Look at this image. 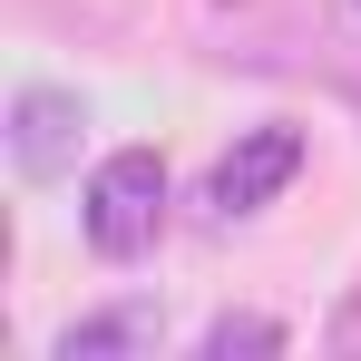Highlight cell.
Segmentation results:
<instances>
[{
    "instance_id": "cell-6",
    "label": "cell",
    "mask_w": 361,
    "mask_h": 361,
    "mask_svg": "<svg viewBox=\"0 0 361 361\" xmlns=\"http://www.w3.org/2000/svg\"><path fill=\"white\" fill-rule=\"evenodd\" d=\"M332 352H361V302L342 312V322H332Z\"/></svg>"
},
{
    "instance_id": "cell-5",
    "label": "cell",
    "mask_w": 361,
    "mask_h": 361,
    "mask_svg": "<svg viewBox=\"0 0 361 361\" xmlns=\"http://www.w3.org/2000/svg\"><path fill=\"white\" fill-rule=\"evenodd\" d=\"M283 352V322L274 312H225V322H205V361H264Z\"/></svg>"
},
{
    "instance_id": "cell-3",
    "label": "cell",
    "mask_w": 361,
    "mask_h": 361,
    "mask_svg": "<svg viewBox=\"0 0 361 361\" xmlns=\"http://www.w3.org/2000/svg\"><path fill=\"white\" fill-rule=\"evenodd\" d=\"M302 176V127H254L225 147V166H215V215H254V205H274L283 185Z\"/></svg>"
},
{
    "instance_id": "cell-1",
    "label": "cell",
    "mask_w": 361,
    "mask_h": 361,
    "mask_svg": "<svg viewBox=\"0 0 361 361\" xmlns=\"http://www.w3.org/2000/svg\"><path fill=\"white\" fill-rule=\"evenodd\" d=\"M88 244L108 254V264H137L147 244L166 235V157L157 147H118L98 176H88Z\"/></svg>"
},
{
    "instance_id": "cell-4",
    "label": "cell",
    "mask_w": 361,
    "mask_h": 361,
    "mask_svg": "<svg viewBox=\"0 0 361 361\" xmlns=\"http://www.w3.org/2000/svg\"><path fill=\"white\" fill-rule=\"evenodd\" d=\"M157 302H118V312H88V322H68L59 332V361H137L157 352Z\"/></svg>"
},
{
    "instance_id": "cell-2",
    "label": "cell",
    "mask_w": 361,
    "mask_h": 361,
    "mask_svg": "<svg viewBox=\"0 0 361 361\" xmlns=\"http://www.w3.org/2000/svg\"><path fill=\"white\" fill-rule=\"evenodd\" d=\"M78 127H88V108L68 88H20L10 98V166L30 185H59L78 166Z\"/></svg>"
}]
</instances>
